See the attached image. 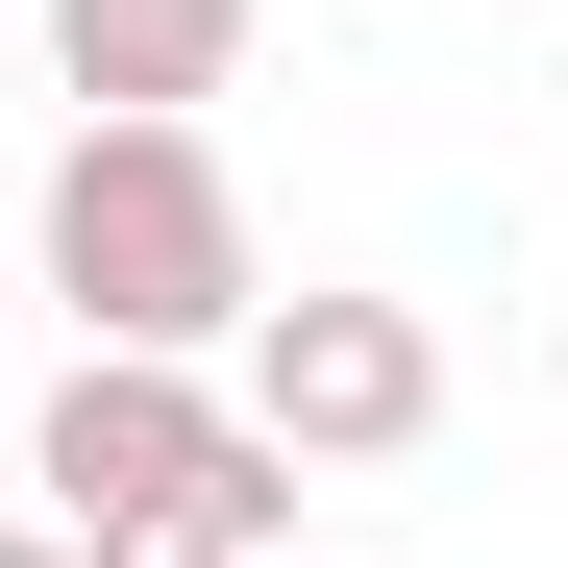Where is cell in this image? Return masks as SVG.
Listing matches in <instances>:
<instances>
[{
    "mask_svg": "<svg viewBox=\"0 0 568 568\" xmlns=\"http://www.w3.org/2000/svg\"><path fill=\"white\" fill-rule=\"evenodd\" d=\"M26 297L74 322V346H247V297H272V247H247V173H223V124H50V199H26Z\"/></svg>",
    "mask_w": 568,
    "mask_h": 568,
    "instance_id": "obj_1",
    "label": "cell"
},
{
    "mask_svg": "<svg viewBox=\"0 0 568 568\" xmlns=\"http://www.w3.org/2000/svg\"><path fill=\"white\" fill-rule=\"evenodd\" d=\"M223 396H247L272 469H396V445L445 420V322H420V297H371V272H297V297H247Z\"/></svg>",
    "mask_w": 568,
    "mask_h": 568,
    "instance_id": "obj_2",
    "label": "cell"
},
{
    "mask_svg": "<svg viewBox=\"0 0 568 568\" xmlns=\"http://www.w3.org/2000/svg\"><path fill=\"white\" fill-rule=\"evenodd\" d=\"M223 469H247V396H223V371H173V346H74L50 420H26V495H50L74 544H100V519H199Z\"/></svg>",
    "mask_w": 568,
    "mask_h": 568,
    "instance_id": "obj_3",
    "label": "cell"
},
{
    "mask_svg": "<svg viewBox=\"0 0 568 568\" xmlns=\"http://www.w3.org/2000/svg\"><path fill=\"white\" fill-rule=\"evenodd\" d=\"M26 26H50V100L74 124H199L272 0H26Z\"/></svg>",
    "mask_w": 568,
    "mask_h": 568,
    "instance_id": "obj_4",
    "label": "cell"
},
{
    "mask_svg": "<svg viewBox=\"0 0 568 568\" xmlns=\"http://www.w3.org/2000/svg\"><path fill=\"white\" fill-rule=\"evenodd\" d=\"M0 568H74V519H0Z\"/></svg>",
    "mask_w": 568,
    "mask_h": 568,
    "instance_id": "obj_5",
    "label": "cell"
},
{
    "mask_svg": "<svg viewBox=\"0 0 568 568\" xmlns=\"http://www.w3.org/2000/svg\"><path fill=\"white\" fill-rule=\"evenodd\" d=\"M0 346H26V247H0Z\"/></svg>",
    "mask_w": 568,
    "mask_h": 568,
    "instance_id": "obj_6",
    "label": "cell"
},
{
    "mask_svg": "<svg viewBox=\"0 0 568 568\" xmlns=\"http://www.w3.org/2000/svg\"><path fill=\"white\" fill-rule=\"evenodd\" d=\"M544 346H568V322H544Z\"/></svg>",
    "mask_w": 568,
    "mask_h": 568,
    "instance_id": "obj_7",
    "label": "cell"
}]
</instances>
